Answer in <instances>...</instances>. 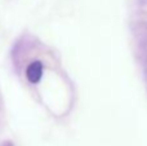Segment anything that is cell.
<instances>
[{"mask_svg": "<svg viewBox=\"0 0 147 146\" xmlns=\"http://www.w3.org/2000/svg\"><path fill=\"white\" fill-rule=\"evenodd\" d=\"M26 76H27L28 82L32 84L40 82L41 76H43V64L40 61H34L28 65L27 70H26Z\"/></svg>", "mask_w": 147, "mask_h": 146, "instance_id": "obj_1", "label": "cell"}]
</instances>
